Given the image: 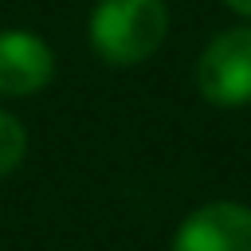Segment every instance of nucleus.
<instances>
[{
	"instance_id": "f257e3e1",
	"label": "nucleus",
	"mask_w": 251,
	"mask_h": 251,
	"mask_svg": "<svg viewBox=\"0 0 251 251\" xmlns=\"http://www.w3.org/2000/svg\"><path fill=\"white\" fill-rule=\"evenodd\" d=\"M169 31L165 0H98L90 16V43L114 67L149 59Z\"/></svg>"
},
{
	"instance_id": "f03ea898",
	"label": "nucleus",
	"mask_w": 251,
	"mask_h": 251,
	"mask_svg": "<svg viewBox=\"0 0 251 251\" xmlns=\"http://www.w3.org/2000/svg\"><path fill=\"white\" fill-rule=\"evenodd\" d=\"M196 86L212 106L251 102V27H231L204 47L196 63Z\"/></svg>"
},
{
	"instance_id": "7ed1b4c3",
	"label": "nucleus",
	"mask_w": 251,
	"mask_h": 251,
	"mask_svg": "<svg viewBox=\"0 0 251 251\" xmlns=\"http://www.w3.org/2000/svg\"><path fill=\"white\" fill-rule=\"evenodd\" d=\"M173 251H251V208L216 200L184 216Z\"/></svg>"
},
{
	"instance_id": "20e7f679",
	"label": "nucleus",
	"mask_w": 251,
	"mask_h": 251,
	"mask_svg": "<svg viewBox=\"0 0 251 251\" xmlns=\"http://www.w3.org/2000/svg\"><path fill=\"white\" fill-rule=\"evenodd\" d=\"M55 75V55L47 43L31 31H4L0 35V94L24 98L35 94L51 82Z\"/></svg>"
},
{
	"instance_id": "39448f33",
	"label": "nucleus",
	"mask_w": 251,
	"mask_h": 251,
	"mask_svg": "<svg viewBox=\"0 0 251 251\" xmlns=\"http://www.w3.org/2000/svg\"><path fill=\"white\" fill-rule=\"evenodd\" d=\"M24 149H27V133L24 126L0 110V176H8L20 161H24Z\"/></svg>"
},
{
	"instance_id": "423d86ee",
	"label": "nucleus",
	"mask_w": 251,
	"mask_h": 251,
	"mask_svg": "<svg viewBox=\"0 0 251 251\" xmlns=\"http://www.w3.org/2000/svg\"><path fill=\"white\" fill-rule=\"evenodd\" d=\"M227 8H235L239 16H251V0H224Z\"/></svg>"
}]
</instances>
